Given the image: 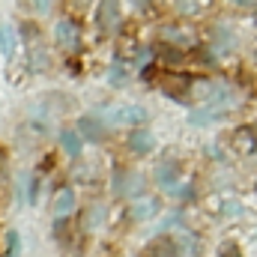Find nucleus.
<instances>
[{
    "label": "nucleus",
    "mask_w": 257,
    "mask_h": 257,
    "mask_svg": "<svg viewBox=\"0 0 257 257\" xmlns=\"http://www.w3.org/2000/svg\"><path fill=\"white\" fill-rule=\"evenodd\" d=\"M177 180H180V168H177V162H162V165L156 168V183H159V186L177 192Z\"/></svg>",
    "instance_id": "1a4fd4ad"
},
{
    "label": "nucleus",
    "mask_w": 257,
    "mask_h": 257,
    "mask_svg": "<svg viewBox=\"0 0 257 257\" xmlns=\"http://www.w3.org/2000/svg\"><path fill=\"white\" fill-rule=\"evenodd\" d=\"M159 209H162V203H159L156 197H144V200L132 203L128 218H132V221H150L153 215H159Z\"/></svg>",
    "instance_id": "39448f33"
},
{
    "label": "nucleus",
    "mask_w": 257,
    "mask_h": 257,
    "mask_svg": "<svg viewBox=\"0 0 257 257\" xmlns=\"http://www.w3.org/2000/svg\"><path fill=\"white\" fill-rule=\"evenodd\" d=\"M239 6H248V3H257V0H236Z\"/></svg>",
    "instance_id": "b1692460"
},
{
    "label": "nucleus",
    "mask_w": 257,
    "mask_h": 257,
    "mask_svg": "<svg viewBox=\"0 0 257 257\" xmlns=\"http://www.w3.org/2000/svg\"><path fill=\"white\" fill-rule=\"evenodd\" d=\"M15 45H18V39H15V30H12L9 24H3V27H0V54H3L6 60H12V54H15Z\"/></svg>",
    "instance_id": "9b49d317"
},
{
    "label": "nucleus",
    "mask_w": 257,
    "mask_h": 257,
    "mask_svg": "<svg viewBox=\"0 0 257 257\" xmlns=\"http://www.w3.org/2000/svg\"><path fill=\"white\" fill-rule=\"evenodd\" d=\"M141 189H144V180H141L138 174L117 171V180H114V192L120 194V197H135V194H141Z\"/></svg>",
    "instance_id": "20e7f679"
},
{
    "label": "nucleus",
    "mask_w": 257,
    "mask_h": 257,
    "mask_svg": "<svg viewBox=\"0 0 257 257\" xmlns=\"http://www.w3.org/2000/svg\"><path fill=\"white\" fill-rule=\"evenodd\" d=\"M218 117H224V111L221 108H215V105H206V108H200V111H192V126H209V123H215Z\"/></svg>",
    "instance_id": "9d476101"
},
{
    "label": "nucleus",
    "mask_w": 257,
    "mask_h": 257,
    "mask_svg": "<svg viewBox=\"0 0 257 257\" xmlns=\"http://www.w3.org/2000/svg\"><path fill=\"white\" fill-rule=\"evenodd\" d=\"M108 81H111L114 87H123V84H126V69H123L120 60H114V63H111V69H108Z\"/></svg>",
    "instance_id": "dca6fc26"
},
{
    "label": "nucleus",
    "mask_w": 257,
    "mask_h": 257,
    "mask_svg": "<svg viewBox=\"0 0 257 257\" xmlns=\"http://www.w3.org/2000/svg\"><path fill=\"white\" fill-rule=\"evenodd\" d=\"M153 147H156L153 132H147V128H135V132H128V150H132V153L144 156V153H150Z\"/></svg>",
    "instance_id": "0eeeda50"
},
{
    "label": "nucleus",
    "mask_w": 257,
    "mask_h": 257,
    "mask_svg": "<svg viewBox=\"0 0 257 257\" xmlns=\"http://www.w3.org/2000/svg\"><path fill=\"white\" fill-rule=\"evenodd\" d=\"M78 138L99 144V141L105 138V126L99 123V117H81V120H78Z\"/></svg>",
    "instance_id": "423d86ee"
},
{
    "label": "nucleus",
    "mask_w": 257,
    "mask_h": 257,
    "mask_svg": "<svg viewBox=\"0 0 257 257\" xmlns=\"http://www.w3.org/2000/svg\"><path fill=\"white\" fill-rule=\"evenodd\" d=\"M218 257H242V254H239V248H236V245H224Z\"/></svg>",
    "instance_id": "a211bd4d"
},
{
    "label": "nucleus",
    "mask_w": 257,
    "mask_h": 257,
    "mask_svg": "<svg viewBox=\"0 0 257 257\" xmlns=\"http://www.w3.org/2000/svg\"><path fill=\"white\" fill-rule=\"evenodd\" d=\"M72 209H75V192H72V189H63V192L54 197V215L63 218V215H69Z\"/></svg>",
    "instance_id": "f8f14e48"
},
{
    "label": "nucleus",
    "mask_w": 257,
    "mask_h": 257,
    "mask_svg": "<svg viewBox=\"0 0 257 257\" xmlns=\"http://www.w3.org/2000/svg\"><path fill=\"white\" fill-rule=\"evenodd\" d=\"M180 251V242L174 236H159L156 242L147 245V257H177Z\"/></svg>",
    "instance_id": "6e6552de"
},
{
    "label": "nucleus",
    "mask_w": 257,
    "mask_h": 257,
    "mask_svg": "<svg viewBox=\"0 0 257 257\" xmlns=\"http://www.w3.org/2000/svg\"><path fill=\"white\" fill-rule=\"evenodd\" d=\"M60 147L66 150V156H81V138H78V132H72V128H63L60 132Z\"/></svg>",
    "instance_id": "ddd939ff"
},
{
    "label": "nucleus",
    "mask_w": 257,
    "mask_h": 257,
    "mask_svg": "<svg viewBox=\"0 0 257 257\" xmlns=\"http://www.w3.org/2000/svg\"><path fill=\"white\" fill-rule=\"evenodd\" d=\"M200 3H203V0H177V9H180V12H197Z\"/></svg>",
    "instance_id": "f3484780"
},
{
    "label": "nucleus",
    "mask_w": 257,
    "mask_h": 257,
    "mask_svg": "<svg viewBox=\"0 0 257 257\" xmlns=\"http://www.w3.org/2000/svg\"><path fill=\"white\" fill-rule=\"evenodd\" d=\"M257 144H254V132L251 128H239L236 132V150L239 153H251Z\"/></svg>",
    "instance_id": "4468645a"
},
{
    "label": "nucleus",
    "mask_w": 257,
    "mask_h": 257,
    "mask_svg": "<svg viewBox=\"0 0 257 257\" xmlns=\"http://www.w3.org/2000/svg\"><path fill=\"white\" fill-rule=\"evenodd\" d=\"M180 197H183V200H189V197H192V186H183V189H180Z\"/></svg>",
    "instance_id": "412c9836"
},
{
    "label": "nucleus",
    "mask_w": 257,
    "mask_h": 257,
    "mask_svg": "<svg viewBox=\"0 0 257 257\" xmlns=\"http://www.w3.org/2000/svg\"><path fill=\"white\" fill-rule=\"evenodd\" d=\"M36 194H39V183H36V180H33V183H30V203H33V200H36Z\"/></svg>",
    "instance_id": "aec40b11"
},
{
    "label": "nucleus",
    "mask_w": 257,
    "mask_h": 257,
    "mask_svg": "<svg viewBox=\"0 0 257 257\" xmlns=\"http://www.w3.org/2000/svg\"><path fill=\"white\" fill-rule=\"evenodd\" d=\"M72 3H75V6H81V9H84V6H90V3H93V0H72Z\"/></svg>",
    "instance_id": "5701e85b"
},
{
    "label": "nucleus",
    "mask_w": 257,
    "mask_h": 257,
    "mask_svg": "<svg viewBox=\"0 0 257 257\" xmlns=\"http://www.w3.org/2000/svg\"><path fill=\"white\" fill-rule=\"evenodd\" d=\"M99 27L105 33H114L120 27V0H102V6H99Z\"/></svg>",
    "instance_id": "7ed1b4c3"
},
{
    "label": "nucleus",
    "mask_w": 257,
    "mask_h": 257,
    "mask_svg": "<svg viewBox=\"0 0 257 257\" xmlns=\"http://www.w3.org/2000/svg\"><path fill=\"white\" fill-rule=\"evenodd\" d=\"M54 39L63 51H78L81 48V30L72 18H60L57 27H54Z\"/></svg>",
    "instance_id": "f03ea898"
},
{
    "label": "nucleus",
    "mask_w": 257,
    "mask_h": 257,
    "mask_svg": "<svg viewBox=\"0 0 257 257\" xmlns=\"http://www.w3.org/2000/svg\"><path fill=\"white\" fill-rule=\"evenodd\" d=\"M33 6H36V12H48L51 9V0H33Z\"/></svg>",
    "instance_id": "6ab92c4d"
},
{
    "label": "nucleus",
    "mask_w": 257,
    "mask_h": 257,
    "mask_svg": "<svg viewBox=\"0 0 257 257\" xmlns=\"http://www.w3.org/2000/svg\"><path fill=\"white\" fill-rule=\"evenodd\" d=\"M6 257H21V236H18V230H6Z\"/></svg>",
    "instance_id": "2eb2a0df"
},
{
    "label": "nucleus",
    "mask_w": 257,
    "mask_h": 257,
    "mask_svg": "<svg viewBox=\"0 0 257 257\" xmlns=\"http://www.w3.org/2000/svg\"><path fill=\"white\" fill-rule=\"evenodd\" d=\"M102 126L120 128V126H141L147 123V111L141 105H108L99 117Z\"/></svg>",
    "instance_id": "f257e3e1"
},
{
    "label": "nucleus",
    "mask_w": 257,
    "mask_h": 257,
    "mask_svg": "<svg viewBox=\"0 0 257 257\" xmlns=\"http://www.w3.org/2000/svg\"><path fill=\"white\" fill-rule=\"evenodd\" d=\"M132 6H138V9H147V6H150V0H132Z\"/></svg>",
    "instance_id": "4be33fe9"
}]
</instances>
